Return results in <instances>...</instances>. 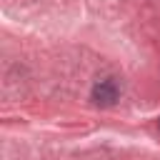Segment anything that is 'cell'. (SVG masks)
<instances>
[{"instance_id": "6da1fadb", "label": "cell", "mask_w": 160, "mask_h": 160, "mask_svg": "<svg viewBox=\"0 0 160 160\" xmlns=\"http://www.w3.org/2000/svg\"><path fill=\"white\" fill-rule=\"evenodd\" d=\"M118 95H120V90H118L115 80H110V78L95 82V88H92V102L100 105V108H110V105H115Z\"/></svg>"}]
</instances>
